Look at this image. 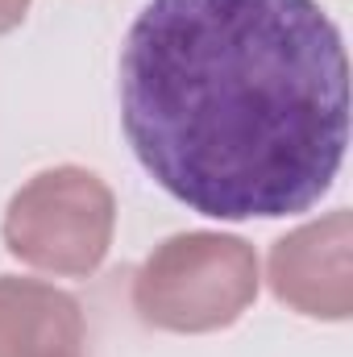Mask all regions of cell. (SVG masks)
<instances>
[{"label":"cell","mask_w":353,"mask_h":357,"mask_svg":"<svg viewBox=\"0 0 353 357\" xmlns=\"http://www.w3.org/2000/svg\"><path fill=\"white\" fill-rule=\"evenodd\" d=\"M121 129L212 220L320 204L350 146V59L316 0H146L121 46Z\"/></svg>","instance_id":"obj_1"},{"label":"cell","mask_w":353,"mask_h":357,"mask_svg":"<svg viewBox=\"0 0 353 357\" xmlns=\"http://www.w3.org/2000/svg\"><path fill=\"white\" fill-rule=\"evenodd\" d=\"M258 299V254L229 233L167 237L133 274V307L167 333H216Z\"/></svg>","instance_id":"obj_2"},{"label":"cell","mask_w":353,"mask_h":357,"mask_svg":"<svg viewBox=\"0 0 353 357\" xmlns=\"http://www.w3.org/2000/svg\"><path fill=\"white\" fill-rule=\"evenodd\" d=\"M112 229L117 199L108 183L84 167H54L33 175L8 199L0 233L17 262L80 278L104 262Z\"/></svg>","instance_id":"obj_3"},{"label":"cell","mask_w":353,"mask_h":357,"mask_svg":"<svg viewBox=\"0 0 353 357\" xmlns=\"http://www.w3.org/2000/svg\"><path fill=\"white\" fill-rule=\"evenodd\" d=\"M274 295L312 320H345L353 307L350 278V212L337 208L324 220H312L270 250Z\"/></svg>","instance_id":"obj_4"},{"label":"cell","mask_w":353,"mask_h":357,"mask_svg":"<svg viewBox=\"0 0 353 357\" xmlns=\"http://www.w3.org/2000/svg\"><path fill=\"white\" fill-rule=\"evenodd\" d=\"M84 354L80 303L38 278H0V357Z\"/></svg>","instance_id":"obj_5"},{"label":"cell","mask_w":353,"mask_h":357,"mask_svg":"<svg viewBox=\"0 0 353 357\" xmlns=\"http://www.w3.org/2000/svg\"><path fill=\"white\" fill-rule=\"evenodd\" d=\"M25 13H29V0H0V38L13 33L25 21Z\"/></svg>","instance_id":"obj_6"},{"label":"cell","mask_w":353,"mask_h":357,"mask_svg":"<svg viewBox=\"0 0 353 357\" xmlns=\"http://www.w3.org/2000/svg\"><path fill=\"white\" fill-rule=\"evenodd\" d=\"M75 357H84V354H75Z\"/></svg>","instance_id":"obj_7"}]
</instances>
